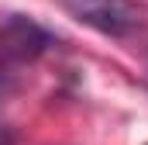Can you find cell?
<instances>
[{
    "label": "cell",
    "instance_id": "cell-1",
    "mask_svg": "<svg viewBox=\"0 0 148 145\" xmlns=\"http://www.w3.org/2000/svg\"><path fill=\"white\" fill-rule=\"evenodd\" d=\"M79 24L110 38H124L141 28V10L131 0H59Z\"/></svg>",
    "mask_w": 148,
    "mask_h": 145
},
{
    "label": "cell",
    "instance_id": "cell-2",
    "mask_svg": "<svg viewBox=\"0 0 148 145\" xmlns=\"http://www.w3.org/2000/svg\"><path fill=\"white\" fill-rule=\"evenodd\" d=\"M48 45H55V35L24 14H7L0 21V66H24Z\"/></svg>",
    "mask_w": 148,
    "mask_h": 145
}]
</instances>
